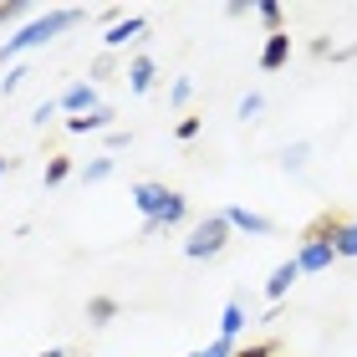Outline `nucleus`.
<instances>
[{"mask_svg":"<svg viewBox=\"0 0 357 357\" xmlns=\"http://www.w3.org/2000/svg\"><path fill=\"white\" fill-rule=\"evenodd\" d=\"M133 204L143 209V235L153 230H169V225L184 220V199L164 184H133Z\"/></svg>","mask_w":357,"mask_h":357,"instance_id":"1","label":"nucleus"},{"mask_svg":"<svg viewBox=\"0 0 357 357\" xmlns=\"http://www.w3.org/2000/svg\"><path fill=\"white\" fill-rule=\"evenodd\" d=\"M77 15H82V10H52L46 21H31V26H21L15 36H6V46H0V61H10V56H21V52H36V46H46V41L56 36V31L77 26Z\"/></svg>","mask_w":357,"mask_h":357,"instance_id":"2","label":"nucleus"},{"mask_svg":"<svg viewBox=\"0 0 357 357\" xmlns=\"http://www.w3.org/2000/svg\"><path fill=\"white\" fill-rule=\"evenodd\" d=\"M225 240H230V220H225V215H209V220H199V225L189 230L184 255H189V261H209V255L225 250Z\"/></svg>","mask_w":357,"mask_h":357,"instance_id":"3","label":"nucleus"},{"mask_svg":"<svg viewBox=\"0 0 357 357\" xmlns=\"http://www.w3.org/2000/svg\"><path fill=\"white\" fill-rule=\"evenodd\" d=\"M332 255H337V245L317 230V235H306V245H301V255H296V266H301V271H327V266H332Z\"/></svg>","mask_w":357,"mask_h":357,"instance_id":"4","label":"nucleus"},{"mask_svg":"<svg viewBox=\"0 0 357 357\" xmlns=\"http://www.w3.org/2000/svg\"><path fill=\"white\" fill-rule=\"evenodd\" d=\"M61 107L82 118V112H97L102 102H97V87H92V82H77V87H67V92H61Z\"/></svg>","mask_w":357,"mask_h":357,"instance_id":"5","label":"nucleus"},{"mask_svg":"<svg viewBox=\"0 0 357 357\" xmlns=\"http://www.w3.org/2000/svg\"><path fill=\"white\" fill-rule=\"evenodd\" d=\"M296 275H301V266H296V261H281V266L271 271V281H266V296H271V301H281L286 291L296 286Z\"/></svg>","mask_w":357,"mask_h":357,"instance_id":"6","label":"nucleus"},{"mask_svg":"<svg viewBox=\"0 0 357 357\" xmlns=\"http://www.w3.org/2000/svg\"><path fill=\"white\" fill-rule=\"evenodd\" d=\"M143 26H149V21H143V15H128V21H118V26H112L107 36H102V41H107V52H118V46L138 41V36H143Z\"/></svg>","mask_w":357,"mask_h":357,"instance_id":"7","label":"nucleus"},{"mask_svg":"<svg viewBox=\"0 0 357 357\" xmlns=\"http://www.w3.org/2000/svg\"><path fill=\"white\" fill-rule=\"evenodd\" d=\"M225 220H230V230H245V235H271V220L266 215H250V209H225Z\"/></svg>","mask_w":357,"mask_h":357,"instance_id":"8","label":"nucleus"},{"mask_svg":"<svg viewBox=\"0 0 357 357\" xmlns=\"http://www.w3.org/2000/svg\"><path fill=\"white\" fill-rule=\"evenodd\" d=\"M286 56H291V36H286V31H271V41H266V52H261V67L275 72V67H286Z\"/></svg>","mask_w":357,"mask_h":357,"instance_id":"9","label":"nucleus"},{"mask_svg":"<svg viewBox=\"0 0 357 357\" xmlns=\"http://www.w3.org/2000/svg\"><path fill=\"white\" fill-rule=\"evenodd\" d=\"M107 123H112V112H107V107H97V112H82V118H72L67 128H72V133H102Z\"/></svg>","mask_w":357,"mask_h":357,"instance_id":"10","label":"nucleus"},{"mask_svg":"<svg viewBox=\"0 0 357 357\" xmlns=\"http://www.w3.org/2000/svg\"><path fill=\"white\" fill-rule=\"evenodd\" d=\"M240 327H245V306L230 301V306H225V317H220V337H225V342H235Z\"/></svg>","mask_w":357,"mask_h":357,"instance_id":"11","label":"nucleus"},{"mask_svg":"<svg viewBox=\"0 0 357 357\" xmlns=\"http://www.w3.org/2000/svg\"><path fill=\"white\" fill-rule=\"evenodd\" d=\"M128 87H133V92H149L153 87V61L149 56H138L133 67H128Z\"/></svg>","mask_w":357,"mask_h":357,"instance_id":"12","label":"nucleus"},{"mask_svg":"<svg viewBox=\"0 0 357 357\" xmlns=\"http://www.w3.org/2000/svg\"><path fill=\"white\" fill-rule=\"evenodd\" d=\"M87 317L97 321V327H107V321L118 317V301H107V296H92V301H87Z\"/></svg>","mask_w":357,"mask_h":357,"instance_id":"13","label":"nucleus"},{"mask_svg":"<svg viewBox=\"0 0 357 357\" xmlns=\"http://www.w3.org/2000/svg\"><path fill=\"white\" fill-rule=\"evenodd\" d=\"M189 357H235V342H225V337H215V342H209V347L189 352Z\"/></svg>","mask_w":357,"mask_h":357,"instance_id":"14","label":"nucleus"},{"mask_svg":"<svg viewBox=\"0 0 357 357\" xmlns=\"http://www.w3.org/2000/svg\"><path fill=\"white\" fill-rule=\"evenodd\" d=\"M261 107H266V97H261V92L240 97V118H245V123H250V118H261Z\"/></svg>","mask_w":357,"mask_h":357,"instance_id":"15","label":"nucleus"},{"mask_svg":"<svg viewBox=\"0 0 357 357\" xmlns=\"http://www.w3.org/2000/svg\"><path fill=\"white\" fill-rule=\"evenodd\" d=\"M107 174H112V158H92L87 164V184H102Z\"/></svg>","mask_w":357,"mask_h":357,"instance_id":"16","label":"nucleus"},{"mask_svg":"<svg viewBox=\"0 0 357 357\" xmlns=\"http://www.w3.org/2000/svg\"><path fill=\"white\" fill-rule=\"evenodd\" d=\"M67 174H72V164H67V158H52V164H46V184H61Z\"/></svg>","mask_w":357,"mask_h":357,"instance_id":"17","label":"nucleus"},{"mask_svg":"<svg viewBox=\"0 0 357 357\" xmlns=\"http://www.w3.org/2000/svg\"><path fill=\"white\" fill-rule=\"evenodd\" d=\"M26 77H31L26 67H10L6 77H0V92H15V87H21V82H26Z\"/></svg>","mask_w":357,"mask_h":357,"instance_id":"18","label":"nucleus"},{"mask_svg":"<svg viewBox=\"0 0 357 357\" xmlns=\"http://www.w3.org/2000/svg\"><path fill=\"white\" fill-rule=\"evenodd\" d=\"M281 164H286V169H301V164H306V143H291V149H286V158H281Z\"/></svg>","mask_w":357,"mask_h":357,"instance_id":"19","label":"nucleus"},{"mask_svg":"<svg viewBox=\"0 0 357 357\" xmlns=\"http://www.w3.org/2000/svg\"><path fill=\"white\" fill-rule=\"evenodd\" d=\"M255 15H261L266 26H281V6H271V0H266V6H255Z\"/></svg>","mask_w":357,"mask_h":357,"instance_id":"20","label":"nucleus"},{"mask_svg":"<svg viewBox=\"0 0 357 357\" xmlns=\"http://www.w3.org/2000/svg\"><path fill=\"white\" fill-rule=\"evenodd\" d=\"M235 357H271V342H261V347H240Z\"/></svg>","mask_w":357,"mask_h":357,"instance_id":"21","label":"nucleus"},{"mask_svg":"<svg viewBox=\"0 0 357 357\" xmlns=\"http://www.w3.org/2000/svg\"><path fill=\"white\" fill-rule=\"evenodd\" d=\"M21 15V6H0V21H15Z\"/></svg>","mask_w":357,"mask_h":357,"instance_id":"22","label":"nucleus"},{"mask_svg":"<svg viewBox=\"0 0 357 357\" xmlns=\"http://www.w3.org/2000/svg\"><path fill=\"white\" fill-rule=\"evenodd\" d=\"M41 357H67V352H61V347H52V352H41Z\"/></svg>","mask_w":357,"mask_h":357,"instance_id":"23","label":"nucleus"},{"mask_svg":"<svg viewBox=\"0 0 357 357\" xmlns=\"http://www.w3.org/2000/svg\"><path fill=\"white\" fill-rule=\"evenodd\" d=\"M0 178H6V158H0Z\"/></svg>","mask_w":357,"mask_h":357,"instance_id":"24","label":"nucleus"}]
</instances>
